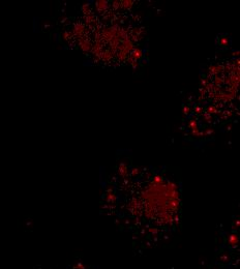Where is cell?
<instances>
[{
  "label": "cell",
  "mask_w": 240,
  "mask_h": 269,
  "mask_svg": "<svg viewBox=\"0 0 240 269\" xmlns=\"http://www.w3.org/2000/svg\"><path fill=\"white\" fill-rule=\"evenodd\" d=\"M95 6H96V8L99 9V11H104V9L108 6V2L107 1H97L96 4H95Z\"/></svg>",
  "instance_id": "obj_1"
},
{
  "label": "cell",
  "mask_w": 240,
  "mask_h": 269,
  "mask_svg": "<svg viewBox=\"0 0 240 269\" xmlns=\"http://www.w3.org/2000/svg\"><path fill=\"white\" fill-rule=\"evenodd\" d=\"M218 44H220V47H228V45H229V38L227 36L220 37L218 38Z\"/></svg>",
  "instance_id": "obj_2"
},
{
  "label": "cell",
  "mask_w": 240,
  "mask_h": 269,
  "mask_svg": "<svg viewBox=\"0 0 240 269\" xmlns=\"http://www.w3.org/2000/svg\"><path fill=\"white\" fill-rule=\"evenodd\" d=\"M119 6H121V8H130V6L132 5V3H134V2L132 1H121V2H119Z\"/></svg>",
  "instance_id": "obj_3"
}]
</instances>
